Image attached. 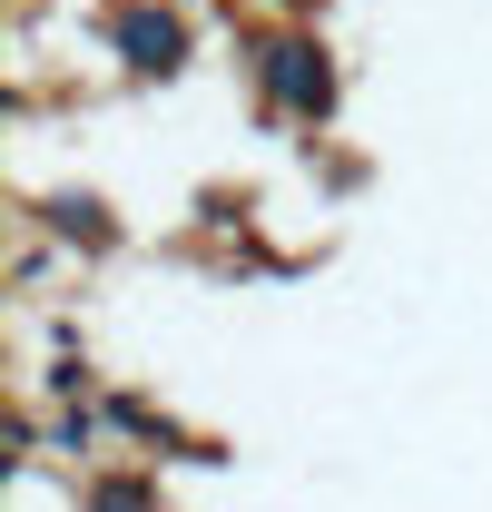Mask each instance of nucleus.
<instances>
[{"mask_svg":"<svg viewBox=\"0 0 492 512\" xmlns=\"http://www.w3.org/2000/svg\"><path fill=\"white\" fill-rule=\"evenodd\" d=\"M256 89H266V109H276V119H296V128H325V119H335V99H345L335 50H325L315 30L266 40V50H256Z\"/></svg>","mask_w":492,"mask_h":512,"instance_id":"f257e3e1","label":"nucleus"},{"mask_svg":"<svg viewBox=\"0 0 492 512\" xmlns=\"http://www.w3.org/2000/svg\"><path fill=\"white\" fill-rule=\"evenodd\" d=\"M109 50H119L128 79H178V69L197 60L187 20H178V10H158V0H119V10H109Z\"/></svg>","mask_w":492,"mask_h":512,"instance_id":"f03ea898","label":"nucleus"},{"mask_svg":"<svg viewBox=\"0 0 492 512\" xmlns=\"http://www.w3.org/2000/svg\"><path fill=\"white\" fill-rule=\"evenodd\" d=\"M40 227H50V237H69V247H89V256L119 247V217H109V197H89V188L40 197Z\"/></svg>","mask_w":492,"mask_h":512,"instance_id":"7ed1b4c3","label":"nucleus"}]
</instances>
